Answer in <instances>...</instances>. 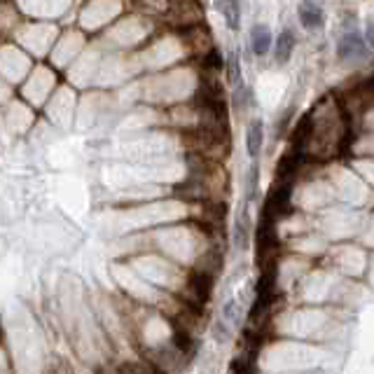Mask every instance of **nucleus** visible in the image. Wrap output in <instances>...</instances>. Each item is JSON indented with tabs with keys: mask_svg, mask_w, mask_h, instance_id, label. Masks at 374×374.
I'll return each mask as SVG.
<instances>
[{
	"mask_svg": "<svg viewBox=\"0 0 374 374\" xmlns=\"http://www.w3.org/2000/svg\"><path fill=\"white\" fill-rule=\"evenodd\" d=\"M251 43H253V52H255V54H258V56H264L267 52L271 50V43H274L269 26H264V23H258V26H253V31H251Z\"/></svg>",
	"mask_w": 374,
	"mask_h": 374,
	"instance_id": "7ed1b4c3",
	"label": "nucleus"
},
{
	"mask_svg": "<svg viewBox=\"0 0 374 374\" xmlns=\"http://www.w3.org/2000/svg\"><path fill=\"white\" fill-rule=\"evenodd\" d=\"M300 21L304 23L307 28H318V26H323V12L311 3H302L300 5Z\"/></svg>",
	"mask_w": 374,
	"mask_h": 374,
	"instance_id": "423d86ee",
	"label": "nucleus"
},
{
	"mask_svg": "<svg viewBox=\"0 0 374 374\" xmlns=\"http://www.w3.org/2000/svg\"><path fill=\"white\" fill-rule=\"evenodd\" d=\"M218 10L222 12L225 21L229 23L231 31L239 28V19H241V8H239V0H216Z\"/></svg>",
	"mask_w": 374,
	"mask_h": 374,
	"instance_id": "39448f33",
	"label": "nucleus"
},
{
	"mask_svg": "<svg viewBox=\"0 0 374 374\" xmlns=\"http://www.w3.org/2000/svg\"><path fill=\"white\" fill-rule=\"evenodd\" d=\"M337 54L344 61H351V59H363L367 54V43L360 38L358 33H346L337 45Z\"/></svg>",
	"mask_w": 374,
	"mask_h": 374,
	"instance_id": "f03ea898",
	"label": "nucleus"
},
{
	"mask_svg": "<svg viewBox=\"0 0 374 374\" xmlns=\"http://www.w3.org/2000/svg\"><path fill=\"white\" fill-rule=\"evenodd\" d=\"M248 239V213H241L239 220H236V246L243 248Z\"/></svg>",
	"mask_w": 374,
	"mask_h": 374,
	"instance_id": "1a4fd4ad",
	"label": "nucleus"
},
{
	"mask_svg": "<svg viewBox=\"0 0 374 374\" xmlns=\"http://www.w3.org/2000/svg\"><path fill=\"white\" fill-rule=\"evenodd\" d=\"M229 70H231V73H229V82H231V85H236V82H239V63H236V56L234 54H229Z\"/></svg>",
	"mask_w": 374,
	"mask_h": 374,
	"instance_id": "9d476101",
	"label": "nucleus"
},
{
	"mask_svg": "<svg viewBox=\"0 0 374 374\" xmlns=\"http://www.w3.org/2000/svg\"><path fill=\"white\" fill-rule=\"evenodd\" d=\"M120 374H162L154 365H143V363H124L120 367Z\"/></svg>",
	"mask_w": 374,
	"mask_h": 374,
	"instance_id": "6e6552de",
	"label": "nucleus"
},
{
	"mask_svg": "<svg viewBox=\"0 0 374 374\" xmlns=\"http://www.w3.org/2000/svg\"><path fill=\"white\" fill-rule=\"evenodd\" d=\"M262 141H264V127H262V122L253 120L251 127H248V134H246V145H248V154H251V157H258V154H260Z\"/></svg>",
	"mask_w": 374,
	"mask_h": 374,
	"instance_id": "20e7f679",
	"label": "nucleus"
},
{
	"mask_svg": "<svg viewBox=\"0 0 374 374\" xmlns=\"http://www.w3.org/2000/svg\"><path fill=\"white\" fill-rule=\"evenodd\" d=\"M293 50H295V35L293 31H283L281 35H278V40H276V61H281V63H286L290 54H293Z\"/></svg>",
	"mask_w": 374,
	"mask_h": 374,
	"instance_id": "0eeeda50",
	"label": "nucleus"
},
{
	"mask_svg": "<svg viewBox=\"0 0 374 374\" xmlns=\"http://www.w3.org/2000/svg\"><path fill=\"white\" fill-rule=\"evenodd\" d=\"M187 290L189 302H194L197 307L204 304L211 295V271H192L187 278Z\"/></svg>",
	"mask_w": 374,
	"mask_h": 374,
	"instance_id": "f257e3e1",
	"label": "nucleus"
},
{
	"mask_svg": "<svg viewBox=\"0 0 374 374\" xmlns=\"http://www.w3.org/2000/svg\"><path fill=\"white\" fill-rule=\"evenodd\" d=\"M96 374H120V370H105V367H98V370H96Z\"/></svg>",
	"mask_w": 374,
	"mask_h": 374,
	"instance_id": "9b49d317",
	"label": "nucleus"
}]
</instances>
